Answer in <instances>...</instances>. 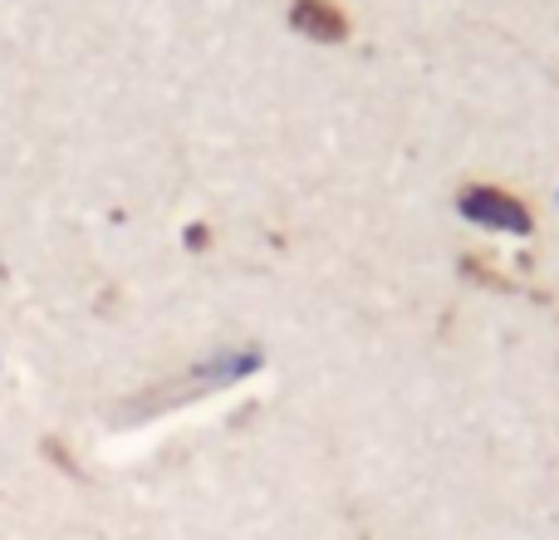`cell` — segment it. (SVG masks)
Listing matches in <instances>:
<instances>
[{
    "mask_svg": "<svg viewBox=\"0 0 559 540\" xmlns=\"http://www.w3.org/2000/svg\"><path fill=\"white\" fill-rule=\"evenodd\" d=\"M289 30L314 45H344L348 39V15L334 0H295L289 5Z\"/></svg>",
    "mask_w": 559,
    "mask_h": 540,
    "instance_id": "cell-2",
    "label": "cell"
},
{
    "mask_svg": "<svg viewBox=\"0 0 559 540\" xmlns=\"http://www.w3.org/2000/svg\"><path fill=\"white\" fill-rule=\"evenodd\" d=\"M187 246H192V251H202V246H206V226H187Z\"/></svg>",
    "mask_w": 559,
    "mask_h": 540,
    "instance_id": "cell-4",
    "label": "cell"
},
{
    "mask_svg": "<svg viewBox=\"0 0 559 540\" xmlns=\"http://www.w3.org/2000/svg\"><path fill=\"white\" fill-rule=\"evenodd\" d=\"M261 364H265L261 349H231V354L202 359V364L192 368V384L197 388H231V384H241V378L261 374Z\"/></svg>",
    "mask_w": 559,
    "mask_h": 540,
    "instance_id": "cell-3",
    "label": "cell"
},
{
    "mask_svg": "<svg viewBox=\"0 0 559 540\" xmlns=\"http://www.w3.org/2000/svg\"><path fill=\"white\" fill-rule=\"evenodd\" d=\"M456 212H462L472 226H481V232H501V236H531L535 232L531 207H525L515 192L491 187V183L462 187V192H456Z\"/></svg>",
    "mask_w": 559,
    "mask_h": 540,
    "instance_id": "cell-1",
    "label": "cell"
}]
</instances>
